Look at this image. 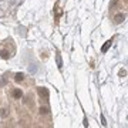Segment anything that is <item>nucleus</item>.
<instances>
[{
    "mask_svg": "<svg viewBox=\"0 0 128 128\" xmlns=\"http://www.w3.org/2000/svg\"><path fill=\"white\" fill-rule=\"evenodd\" d=\"M110 44H111V41H107V44H105V46L102 47V51H105V50H107V48H108V46H110Z\"/></svg>",
    "mask_w": 128,
    "mask_h": 128,
    "instance_id": "nucleus-1",
    "label": "nucleus"
},
{
    "mask_svg": "<svg viewBox=\"0 0 128 128\" xmlns=\"http://www.w3.org/2000/svg\"><path fill=\"white\" fill-rule=\"evenodd\" d=\"M22 78H23V74H17V76H16V80H22Z\"/></svg>",
    "mask_w": 128,
    "mask_h": 128,
    "instance_id": "nucleus-2",
    "label": "nucleus"
},
{
    "mask_svg": "<svg viewBox=\"0 0 128 128\" xmlns=\"http://www.w3.org/2000/svg\"><path fill=\"white\" fill-rule=\"evenodd\" d=\"M14 96H16V97H18V96H22V91H16V92H14Z\"/></svg>",
    "mask_w": 128,
    "mask_h": 128,
    "instance_id": "nucleus-3",
    "label": "nucleus"
}]
</instances>
